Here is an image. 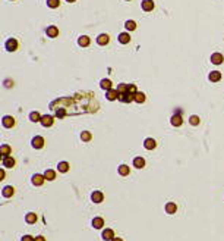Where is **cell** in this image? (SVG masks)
<instances>
[{
	"label": "cell",
	"mask_w": 224,
	"mask_h": 241,
	"mask_svg": "<svg viewBox=\"0 0 224 241\" xmlns=\"http://www.w3.org/2000/svg\"><path fill=\"white\" fill-rule=\"evenodd\" d=\"M45 144V141L43 137H40V135H37V137H34L32 141H31V146L34 147V149H37V150H40V149H43Z\"/></svg>",
	"instance_id": "1"
},
{
	"label": "cell",
	"mask_w": 224,
	"mask_h": 241,
	"mask_svg": "<svg viewBox=\"0 0 224 241\" xmlns=\"http://www.w3.org/2000/svg\"><path fill=\"white\" fill-rule=\"evenodd\" d=\"M18 40L16 38H9L7 41L5 43V47L7 51H16L18 50Z\"/></svg>",
	"instance_id": "2"
},
{
	"label": "cell",
	"mask_w": 224,
	"mask_h": 241,
	"mask_svg": "<svg viewBox=\"0 0 224 241\" xmlns=\"http://www.w3.org/2000/svg\"><path fill=\"white\" fill-rule=\"evenodd\" d=\"M31 181H32V184L35 185V187H41V185L44 184L45 176H44V175H41V174H35V175H32Z\"/></svg>",
	"instance_id": "3"
},
{
	"label": "cell",
	"mask_w": 224,
	"mask_h": 241,
	"mask_svg": "<svg viewBox=\"0 0 224 241\" xmlns=\"http://www.w3.org/2000/svg\"><path fill=\"white\" fill-rule=\"evenodd\" d=\"M41 125L43 127H45V128H49V127H51L53 123H54V119H53V116H50V115H44V116H41Z\"/></svg>",
	"instance_id": "4"
},
{
	"label": "cell",
	"mask_w": 224,
	"mask_h": 241,
	"mask_svg": "<svg viewBox=\"0 0 224 241\" xmlns=\"http://www.w3.org/2000/svg\"><path fill=\"white\" fill-rule=\"evenodd\" d=\"M91 200H92V203L98 204V203H101L103 200H104V194H103L101 191H92V194H91Z\"/></svg>",
	"instance_id": "5"
},
{
	"label": "cell",
	"mask_w": 224,
	"mask_h": 241,
	"mask_svg": "<svg viewBox=\"0 0 224 241\" xmlns=\"http://www.w3.org/2000/svg\"><path fill=\"white\" fill-rule=\"evenodd\" d=\"M101 238L104 241H112L114 238V231L110 230V228H106V230L103 231V234H101Z\"/></svg>",
	"instance_id": "6"
},
{
	"label": "cell",
	"mask_w": 224,
	"mask_h": 241,
	"mask_svg": "<svg viewBox=\"0 0 224 241\" xmlns=\"http://www.w3.org/2000/svg\"><path fill=\"white\" fill-rule=\"evenodd\" d=\"M45 34H47L50 38H54V37L59 35V28H57L56 25H50V27H47V29H45Z\"/></svg>",
	"instance_id": "7"
},
{
	"label": "cell",
	"mask_w": 224,
	"mask_h": 241,
	"mask_svg": "<svg viewBox=\"0 0 224 241\" xmlns=\"http://www.w3.org/2000/svg\"><path fill=\"white\" fill-rule=\"evenodd\" d=\"M2 125H3L5 128H12V127L15 125V118H13V116H3Z\"/></svg>",
	"instance_id": "8"
},
{
	"label": "cell",
	"mask_w": 224,
	"mask_h": 241,
	"mask_svg": "<svg viewBox=\"0 0 224 241\" xmlns=\"http://www.w3.org/2000/svg\"><path fill=\"white\" fill-rule=\"evenodd\" d=\"M141 7H142L144 12H151L152 9H154V2H152V0H142Z\"/></svg>",
	"instance_id": "9"
},
{
	"label": "cell",
	"mask_w": 224,
	"mask_h": 241,
	"mask_svg": "<svg viewBox=\"0 0 224 241\" xmlns=\"http://www.w3.org/2000/svg\"><path fill=\"white\" fill-rule=\"evenodd\" d=\"M223 62H224V56L221 53H213V55H211V63H214V65H221Z\"/></svg>",
	"instance_id": "10"
},
{
	"label": "cell",
	"mask_w": 224,
	"mask_h": 241,
	"mask_svg": "<svg viewBox=\"0 0 224 241\" xmlns=\"http://www.w3.org/2000/svg\"><path fill=\"white\" fill-rule=\"evenodd\" d=\"M108 41H110L108 34H100V35L97 37V44L98 46H106V44H108Z\"/></svg>",
	"instance_id": "11"
},
{
	"label": "cell",
	"mask_w": 224,
	"mask_h": 241,
	"mask_svg": "<svg viewBox=\"0 0 224 241\" xmlns=\"http://www.w3.org/2000/svg\"><path fill=\"white\" fill-rule=\"evenodd\" d=\"M119 100L122 101V103H130V101H133V94H130V93H122V94H119Z\"/></svg>",
	"instance_id": "12"
},
{
	"label": "cell",
	"mask_w": 224,
	"mask_h": 241,
	"mask_svg": "<svg viewBox=\"0 0 224 241\" xmlns=\"http://www.w3.org/2000/svg\"><path fill=\"white\" fill-rule=\"evenodd\" d=\"M106 97H107V100H110V101L116 100V99L119 100V91L116 88H112V90H108L106 93Z\"/></svg>",
	"instance_id": "13"
},
{
	"label": "cell",
	"mask_w": 224,
	"mask_h": 241,
	"mask_svg": "<svg viewBox=\"0 0 224 241\" xmlns=\"http://www.w3.org/2000/svg\"><path fill=\"white\" fill-rule=\"evenodd\" d=\"M208 78H209L211 83H218L220 79H221V72L220 71H213V72H209Z\"/></svg>",
	"instance_id": "14"
},
{
	"label": "cell",
	"mask_w": 224,
	"mask_h": 241,
	"mask_svg": "<svg viewBox=\"0 0 224 241\" xmlns=\"http://www.w3.org/2000/svg\"><path fill=\"white\" fill-rule=\"evenodd\" d=\"M92 226H94L95 230H101V228L104 226V219L101 218V216L94 218V219H92Z\"/></svg>",
	"instance_id": "15"
},
{
	"label": "cell",
	"mask_w": 224,
	"mask_h": 241,
	"mask_svg": "<svg viewBox=\"0 0 224 241\" xmlns=\"http://www.w3.org/2000/svg\"><path fill=\"white\" fill-rule=\"evenodd\" d=\"M2 165H3L5 168H13V166H15V159L12 156H7L2 160Z\"/></svg>",
	"instance_id": "16"
},
{
	"label": "cell",
	"mask_w": 224,
	"mask_h": 241,
	"mask_svg": "<svg viewBox=\"0 0 224 241\" xmlns=\"http://www.w3.org/2000/svg\"><path fill=\"white\" fill-rule=\"evenodd\" d=\"M100 87L103 88V90H106V91H108V90H112L113 88V83L110 81V79H101L100 81Z\"/></svg>",
	"instance_id": "17"
},
{
	"label": "cell",
	"mask_w": 224,
	"mask_h": 241,
	"mask_svg": "<svg viewBox=\"0 0 224 241\" xmlns=\"http://www.w3.org/2000/svg\"><path fill=\"white\" fill-rule=\"evenodd\" d=\"M91 43V38L88 37V35H81L78 40V44L81 46V47H88Z\"/></svg>",
	"instance_id": "18"
},
{
	"label": "cell",
	"mask_w": 224,
	"mask_h": 241,
	"mask_svg": "<svg viewBox=\"0 0 224 241\" xmlns=\"http://www.w3.org/2000/svg\"><path fill=\"white\" fill-rule=\"evenodd\" d=\"M119 43H122V44H128L129 41H130V35H129V33L126 31V33H120L119 34Z\"/></svg>",
	"instance_id": "19"
},
{
	"label": "cell",
	"mask_w": 224,
	"mask_h": 241,
	"mask_svg": "<svg viewBox=\"0 0 224 241\" xmlns=\"http://www.w3.org/2000/svg\"><path fill=\"white\" fill-rule=\"evenodd\" d=\"M144 147H145L146 150H152V149L157 147V143H155L154 138H146V140L144 141Z\"/></svg>",
	"instance_id": "20"
},
{
	"label": "cell",
	"mask_w": 224,
	"mask_h": 241,
	"mask_svg": "<svg viewBox=\"0 0 224 241\" xmlns=\"http://www.w3.org/2000/svg\"><path fill=\"white\" fill-rule=\"evenodd\" d=\"M11 147L7 146V144H2V147H0V153H2V160L5 159V157L11 156Z\"/></svg>",
	"instance_id": "21"
},
{
	"label": "cell",
	"mask_w": 224,
	"mask_h": 241,
	"mask_svg": "<svg viewBox=\"0 0 224 241\" xmlns=\"http://www.w3.org/2000/svg\"><path fill=\"white\" fill-rule=\"evenodd\" d=\"M133 166H135V168H138V169H142L144 166H145V159H144V157H141V156L135 157V159H133Z\"/></svg>",
	"instance_id": "22"
},
{
	"label": "cell",
	"mask_w": 224,
	"mask_h": 241,
	"mask_svg": "<svg viewBox=\"0 0 224 241\" xmlns=\"http://www.w3.org/2000/svg\"><path fill=\"white\" fill-rule=\"evenodd\" d=\"M170 122H171V125H173V127H180V125L183 123V119H182V116H180V115H173V116H171V119H170Z\"/></svg>",
	"instance_id": "23"
},
{
	"label": "cell",
	"mask_w": 224,
	"mask_h": 241,
	"mask_svg": "<svg viewBox=\"0 0 224 241\" xmlns=\"http://www.w3.org/2000/svg\"><path fill=\"white\" fill-rule=\"evenodd\" d=\"M117 172H119V175H122V176H128L129 172H130V169H129L128 165H120L117 168Z\"/></svg>",
	"instance_id": "24"
},
{
	"label": "cell",
	"mask_w": 224,
	"mask_h": 241,
	"mask_svg": "<svg viewBox=\"0 0 224 241\" xmlns=\"http://www.w3.org/2000/svg\"><path fill=\"white\" fill-rule=\"evenodd\" d=\"M25 221H27V224H35L37 222V215L34 212H29L25 215Z\"/></svg>",
	"instance_id": "25"
},
{
	"label": "cell",
	"mask_w": 224,
	"mask_h": 241,
	"mask_svg": "<svg viewBox=\"0 0 224 241\" xmlns=\"http://www.w3.org/2000/svg\"><path fill=\"white\" fill-rule=\"evenodd\" d=\"M69 168H70V166H69V163H67V162H60L59 165H57V171H59V172H62V174L67 172Z\"/></svg>",
	"instance_id": "26"
},
{
	"label": "cell",
	"mask_w": 224,
	"mask_h": 241,
	"mask_svg": "<svg viewBox=\"0 0 224 241\" xmlns=\"http://www.w3.org/2000/svg\"><path fill=\"white\" fill-rule=\"evenodd\" d=\"M13 193H15V188L13 187H11V185H7V187H5L3 188V197H12L13 196Z\"/></svg>",
	"instance_id": "27"
},
{
	"label": "cell",
	"mask_w": 224,
	"mask_h": 241,
	"mask_svg": "<svg viewBox=\"0 0 224 241\" xmlns=\"http://www.w3.org/2000/svg\"><path fill=\"white\" fill-rule=\"evenodd\" d=\"M44 176L47 181H53V180H56V172L53 169H47L44 172Z\"/></svg>",
	"instance_id": "28"
},
{
	"label": "cell",
	"mask_w": 224,
	"mask_h": 241,
	"mask_svg": "<svg viewBox=\"0 0 224 241\" xmlns=\"http://www.w3.org/2000/svg\"><path fill=\"white\" fill-rule=\"evenodd\" d=\"M125 28H126V31H135L136 29V22L132 21V19H129V21L125 22Z\"/></svg>",
	"instance_id": "29"
},
{
	"label": "cell",
	"mask_w": 224,
	"mask_h": 241,
	"mask_svg": "<svg viewBox=\"0 0 224 241\" xmlns=\"http://www.w3.org/2000/svg\"><path fill=\"white\" fill-rule=\"evenodd\" d=\"M176 210H177V206H176V203L170 202V203H167V204H166V212H167V213L173 215Z\"/></svg>",
	"instance_id": "30"
},
{
	"label": "cell",
	"mask_w": 224,
	"mask_h": 241,
	"mask_svg": "<svg viewBox=\"0 0 224 241\" xmlns=\"http://www.w3.org/2000/svg\"><path fill=\"white\" fill-rule=\"evenodd\" d=\"M29 121L31 122H40L41 121V115L38 112H31L29 113Z\"/></svg>",
	"instance_id": "31"
},
{
	"label": "cell",
	"mask_w": 224,
	"mask_h": 241,
	"mask_svg": "<svg viewBox=\"0 0 224 241\" xmlns=\"http://www.w3.org/2000/svg\"><path fill=\"white\" fill-rule=\"evenodd\" d=\"M133 100L136 101V103H144V101H145V94L138 91V93L133 96Z\"/></svg>",
	"instance_id": "32"
},
{
	"label": "cell",
	"mask_w": 224,
	"mask_h": 241,
	"mask_svg": "<svg viewBox=\"0 0 224 241\" xmlns=\"http://www.w3.org/2000/svg\"><path fill=\"white\" fill-rule=\"evenodd\" d=\"M47 6L50 9H57L60 6V0H47Z\"/></svg>",
	"instance_id": "33"
},
{
	"label": "cell",
	"mask_w": 224,
	"mask_h": 241,
	"mask_svg": "<svg viewBox=\"0 0 224 241\" xmlns=\"http://www.w3.org/2000/svg\"><path fill=\"white\" fill-rule=\"evenodd\" d=\"M81 140L82 141H91L92 140V134H91L90 131H84V132H81Z\"/></svg>",
	"instance_id": "34"
},
{
	"label": "cell",
	"mask_w": 224,
	"mask_h": 241,
	"mask_svg": "<svg viewBox=\"0 0 224 241\" xmlns=\"http://www.w3.org/2000/svg\"><path fill=\"white\" fill-rule=\"evenodd\" d=\"M189 122H191V125L196 127V125H199V122H201V119H199V116H196V115H192L191 118H189Z\"/></svg>",
	"instance_id": "35"
},
{
	"label": "cell",
	"mask_w": 224,
	"mask_h": 241,
	"mask_svg": "<svg viewBox=\"0 0 224 241\" xmlns=\"http://www.w3.org/2000/svg\"><path fill=\"white\" fill-rule=\"evenodd\" d=\"M116 90L119 91V94H122V93H128V84H123V83H122V84L117 85Z\"/></svg>",
	"instance_id": "36"
},
{
	"label": "cell",
	"mask_w": 224,
	"mask_h": 241,
	"mask_svg": "<svg viewBox=\"0 0 224 241\" xmlns=\"http://www.w3.org/2000/svg\"><path fill=\"white\" fill-rule=\"evenodd\" d=\"M128 93H130V94H136L138 93V90H136V85L133 84H128Z\"/></svg>",
	"instance_id": "37"
},
{
	"label": "cell",
	"mask_w": 224,
	"mask_h": 241,
	"mask_svg": "<svg viewBox=\"0 0 224 241\" xmlns=\"http://www.w3.org/2000/svg\"><path fill=\"white\" fill-rule=\"evenodd\" d=\"M21 241H35V238H34L32 235H23Z\"/></svg>",
	"instance_id": "38"
},
{
	"label": "cell",
	"mask_w": 224,
	"mask_h": 241,
	"mask_svg": "<svg viewBox=\"0 0 224 241\" xmlns=\"http://www.w3.org/2000/svg\"><path fill=\"white\" fill-rule=\"evenodd\" d=\"M35 241H45V238L43 235H38V237H35Z\"/></svg>",
	"instance_id": "39"
},
{
	"label": "cell",
	"mask_w": 224,
	"mask_h": 241,
	"mask_svg": "<svg viewBox=\"0 0 224 241\" xmlns=\"http://www.w3.org/2000/svg\"><path fill=\"white\" fill-rule=\"evenodd\" d=\"M0 178L5 180V171H3V169H0Z\"/></svg>",
	"instance_id": "40"
},
{
	"label": "cell",
	"mask_w": 224,
	"mask_h": 241,
	"mask_svg": "<svg viewBox=\"0 0 224 241\" xmlns=\"http://www.w3.org/2000/svg\"><path fill=\"white\" fill-rule=\"evenodd\" d=\"M112 241H123V240H122V238H117V237H114Z\"/></svg>",
	"instance_id": "41"
},
{
	"label": "cell",
	"mask_w": 224,
	"mask_h": 241,
	"mask_svg": "<svg viewBox=\"0 0 224 241\" xmlns=\"http://www.w3.org/2000/svg\"><path fill=\"white\" fill-rule=\"evenodd\" d=\"M66 2H69V3H73V2H75V0H66Z\"/></svg>",
	"instance_id": "42"
},
{
	"label": "cell",
	"mask_w": 224,
	"mask_h": 241,
	"mask_svg": "<svg viewBox=\"0 0 224 241\" xmlns=\"http://www.w3.org/2000/svg\"><path fill=\"white\" fill-rule=\"evenodd\" d=\"M128 2H129V0H128Z\"/></svg>",
	"instance_id": "43"
}]
</instances>
